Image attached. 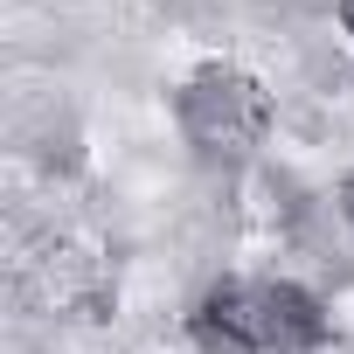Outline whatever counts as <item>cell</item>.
I'll return each instance as SVG.
<instances>
[{"instance_id": "obj_2", "label": "cell", "mask_w": 354, "mask_h": 354, "mask_svg": "<svg viewBox=\"0 0 354 354\" xmlns=\"http://www.w3.org/2000/svg\"><path fill=\"white\" fill-rule=\"evenodd\" d=\"M181 125H188V139H195L202 153L243 160V153L271 132V97H264V84L243 77V70H202V77H188V91H181Z\"/></svg>"}, {"instance_id": "obj_4", "label": "cell", "mask_w": 354, "mask_h": 354, "mask_svg": "<svg viewBox=\"0 0 354 354\" xmlns=\"http://www.w3.org/2000/svg\"><path fill=\"white\" fill-rule=\"evenodd\" d=\"M340 21H347V35H354V0H340Z\"/></svg>"}, {"instance_id": "obj_3", "label": "cell", "mask_w": 354, "mask_h": 354, "mask_svg": "<svg viewBox=\"0 0 354 354\" xmlns=\"http://www.w3.org/2000/svg\"><path fill=\"white\" fill-rule=\"evenodd\" d=\"M340 209H347V223H354V174H347V188H340Z\"/></svg>"}, {"instance_id": "obj_1", "label": "cell", "mask_w": 354, "mask_h": 354, "mask_svg": "<svg viewBox=\"0 0 354 354\" xmlns=\"http://www.w3.org/2000/svg\"><path fill=\"white\" fill-rule=\"evenodd\" d=\"M202 333L236 347V354H306L326 340V313L299 285H264V278H230L202 299Z\"/></svg>"}]
</instances>
